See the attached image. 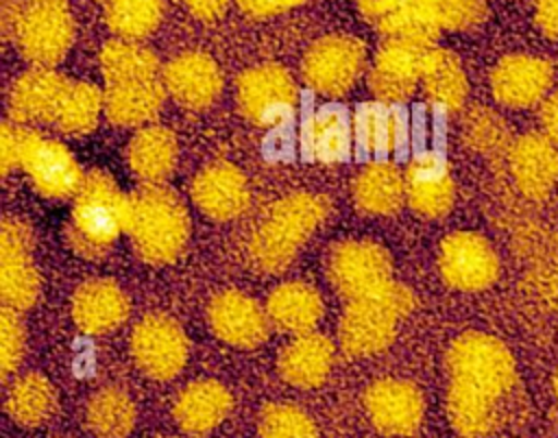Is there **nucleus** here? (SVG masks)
I'll return each instance as SVG.
<instances>
[{
	"label": "nucleus",
	"mask_w": 558,
	"mask_h": 438,
	"mask_svg": "<svg viewBox=\"0 0 558 438\" xmlns=\"http://www.w3.org/2000/svg\"><path fill=\"white\" fill-rule=\"evenodd\" d=\"M327 277L349 301L377 296L395 283L390 255L371 240L338 242L327 255Z\"/></svg>",
	"instance_id": "0eeeda50"
},
{
	"label": "nucleus",
	"mask_w": 558,
	"mask_h": 438,
	"mask_svg": "<svg viewBox=\"0 0 558 438\" xmlns=\"http://www.w3.org/2000/svg\"><path fill=\"white\" fill-rule=\"evenodd\" d=\"M166 87L159 78L107 85L105 89V115L116 126H144L163 107Z\"/></svg>",
	"instance_id": "cd10ccee"
},
{
	"label": "nucleus",
	"mask_w": 558,
	"mask_h": 438,
	"mask_svg": "<svg viewBox=\"0 0 558 438\" xmlns=\"http://www.w3.org/2000/svg\"><path fill=\"white\" fill-rule=\"evenodd\" d=\"M233 407V397L225 384L216 379H198L187 384L174 399L172 416L187 436H205L214 431Z\"/></svg>",
	"instance_id": "b1692460"
},
{
	"label": "nucleus",
	"mask_w": 558,
	"mask_h": 438,
	"mask_svg": "<svg viewBox=\"0 0 558 438\" xmlns=\"http://www.w3.org/2000/svg\"><path fill=\"white\" fill-rule=\"evenodd\" d=\"M486 15L484 0H438L440 31H466L477 26Z\"/></svg>",
	"instance_id": "a19ab883"
},
{
	"label": "nucleus",
	"mask_w": 558,
	"mask_h": 438,
	"mask_svg": "<svg viewBox=\"0 0 558 438\" xmlns=\"http://www.w3.org/2000/svg\"><path fill=\"white\" fill-rule=\"evenodd\" d=\"M333 344L318 331L294 336L279 355V375L296 388L310 390L325 384L333 366Z\"/></svg>",
	"instance_id": "393cba45"
},
{
	"label": "nucleus",
	"mask_w": 558,
	"mask_h": 438,
	"mask_svg": "<svg viewBox=\"0 0 558 438\" xmlns=\"http://www.w3.org/2000/svg\"><path fill=\"white\" fill-rule=\"evenodd\" d=\"M183 4L198 20L211 22V20H218L227 11L229 0H183Z\"/></svg>",
	"instance_id": "49530a36"
},
{
	"label": "nucleus",
	"mask_w": 558,
	"mask_h": 438,
	"mask_svg": "<svg viewBox=\"0 0 558 438\" xmlns=\"http://www.w3.org/2000/svg\"><path fill=\"white\" fill-rule=\"evenodd\" d=\"M353 198L364 214L390 216L405 198V177L392 161H373L355 177Z\"/></svg>",
	"instance_id": "2f4dec72"
},
{
	"label": "nucleus",
	"mask_w": 558,
	"mask_h": 438,
	"mask_svg": "<svg viewBox=\"0 0 558 438\" xmlns=\"http://www.w3.org/2000/svg\"><path fill=\"white\" fill-rule=\"evenodd\" d=\"M427 48L384 39L368 72V89L377 102L399 105L412 96L421 81V63Z\"/></svg>",
	"instance_id": "dca6fc26"
},
{
	"label": "nucleus",
	"mask_w": 558,
	"mask_h": 438,
	"mask_svg": "<svg viewBox=\"0 0 558 438\" xmlns=\"http://www.w3.org/2000/svg\"><path fill=\"white\" fill-rule=\"evenodd\" d=\"M551 78L549 61L532 54H508L493 68L490 89L504 107L527 109L545 98Z\"/></svg>",
	"instance_id": "f3484780"
},
{
	"label": "nucleus",
	"mask_w": 558,
	"mask_h": 438,
	"mask_svg": "<svg viewBox=\"0 0 558 438\" xmlns=\"http://www.w3.org/2000/svg\"><path fill=\"white\" fill-rule=\"evenodd\" d=\"M2 28L13 37L22 54L39 68H52L72 48L74 17L68 0L7 2Z\"/></svg>",
	"instance_id": "39448f33"
},
{
	"label": "nucleus",
	"mask_w": 558,
	"mask_h": 438,
	"mask_svg": "<svg viewBox=\"0 0 558 438\" xmlns=\"http://www.w3.org/2000/svg\"><path fill=\"white\" fill-rule=\"evenodd\" d=\"M190 344L183 327L166 316H144L131 333V355L135 366L150 379L166 381L177 377L187 362Z\"/></svg>",
	"instance_id": "f8f14e48"
},
{
	"label": "nucleus",
	"mask_w": 558,
	"mask_h": 438,
	"mask_svg": "<svg viewBox=\"0 0 558 438\" xmlns=\"http://www.w3.org/2000/svg\"><path fill=\"white\" fill-rule=\"evenodd\" d=\"M554 394H556V401H558V370L554 375Z\"/></svg>",
	"instance_id": "09e8293b"
},
{
	"label": "nucleus",
	"mask_w": 558,
	"mask_h": 438,
	"mask_svg": "<svg viewBox=\"0 0 558 438\" xmlns=\"http://www.w3.org/2000/svg\"><path fill=\"white\" fill-rule=\"evenodd\" d=\"M163 438H174V436H163Z\"/></svg>",
	"instance_id": "8fccbe9b"
},
{
	"label": "nucleus",
	"mask_w": 558,
	"mask_h": 438,
	"mask_svg": "<svg viewBox=\"0 0 558 438\" xmlns=\"http://www.w3.org/2000/svg\"><path fill=\"white\" fill-rule=\"evenodd\" d=\"M137 421L135 401L129 392L107 386L96 390L83 410V423L96 438H126Z\"/></svg>",
	"instance_id": "473e14b6"
},
{
	"label": "nucleus",
	"mask_w": 558,
	"mask_h": 438,
	"mask_svg": "<svg viewBox=\"0 0 558 438\" xmlns=\"http://www.w3.org/2000/svg\"><path fill=\"white\" fill-rule=\"evenodd\" d=\"M364 407L368 421L379 434L399 438L410 436L421 427L425 399L412 381L386 377L368 386Z\"/></svg>",
	"instance_id": "4468645a"
},
{
	"label": "nucleus",
	"mask_w": 558,
	"mask_h": 438,
	"mask_svg": "<svg viewBox=\"0 0 558 438\" xmlns=\"http://www.w3.org/2000/svg\"><path fill=\"white\" fill-rule=\"evenodd\" d=\"M129 309L126 292L111 279H89L72 296V318L92 336L118 329L129 318Z\"/></svg>",
	"instance_id": "5701e85b"
},
{
	"label": "nucleus",
	"mask_w": 558,
	"mask_h": 438,
	"mask_svg": "<svg viewBox=\"0 0 558 438\" xmlns=\"http://www.w3.org/2000/svg\"><path fill=\"white\" fill-rule=\"evenodd\" d=\"M296 83L277 63H262L244 70L238 78V105L244 118L257 126L286 122L296 107Z\"/></svg>",
	"instance_id": "9b49d317"
},
{
	"label": "nucleus",
	"mask_w": 558,
	"mask_h": 438,
	"mask_svg": "<svg viewBox=\"0 0 558 438\" xmlns=\"http://www.w3.org/2000/svg\"><path fill=\"white\" fill-rule=\"evenodd\" d=\"M68 78H63L52 68H31L9 89L7 109L9 118L15 124H35L50 122L57 113L59 100L68 87Z\"/></svg>",
	"instance_id": "aec40b11"
},
{
	"label": "nucleus",
	"mask_w": 558,
	"mask_h": 438,
	"mask_svg": "<svg viewBox=\"0 0 558 438\" xmlns=\"http://www.w3.org/2000/svg\"><path fill=\"white\" fill-rule=\"evenodd\" d=\"M366 61L364 44L353 35H325L303 57L301 74L316 94L344 96L360 78Z\"/></svg>",
	"instance_id": "6e6552de"
},
{
	"label": "nucleus",
	"mask_w": 558,
	"mask_h": 438,
	"mask_svg": "<svg viewBox=\"0 0 558 438\" xmlns=\"http://www.w3.org/2000/svg\"><path fill=\"white\" fill-rule=\"evenodd\" d=\"M405 198L410 207L425 218L445 216L456 196L453 177L447 161L438 153L416 155L405 172Z\"/></svg>",
	"instance_id": "412c9836"
},
{
	"label": "nucleus",
	"mask_w": 558,
	"mask_h": 438,
	"mask_svg": "<svg viewBox=\"0 0 558 438\" xmlns=\"http://www.w3.org/2000/svg\"><path fill=\"white\" fill-rule=\"evenodd\" d=\"M412 307V290L397 281L377 296L349 301L338 325V338L342 349L353 357L381 353L390 346L399 320L408 316Z\"/></svg>",
	"instance_id": "423d86ee"
},
{
	"label": "nucleus",
	"mask_w": 558,
	"mask_h": 438,
	"mask_svg": "<svg viewBox=\"0 0 558 438\" xmlns=\"http://www.w3.org/2000/svg\"><path fill=\"white\" fill-rule=\"evenodd\" d=\"M166 92L185 109H205L222 92V74L216 61L203 52H183L161 72Z\"/></svg>",
	"instance_id": "6ab92c4d"
},
{
	"label": "nucleus",
	"mask_w": 558,
	"mask_h": 438,
	"mask_svg": "<svg viewBox=\"0 0 558 438\" xmlns=\"http://www.w3.org/2000/svg\"><path fill=\"white\" fill-rule=\"evenodd\" d=\"M207 320L222 342L238 349L259 346L270 331L268 312L253 296L238 290L216 294L209 303Z\"/></svg>",
	"instance_id": "2eb2a0df"
},
{
	"label": "nucleus",
	"mask_w": 558,
	"mask_h": 438,
	"mask_svg": "<svg viewBox=\"0 0 558 438\" xmlns=\"http://www.w3.org/2000/svg\"><path fill=\"white\" fill-rule=\"evenodd\" d=\"M20 166L26 170L39 194L57 200L76 196L85 179L76 157L65 144L24 126Z\"/></svg>",
	"instance_id": "1a4fd4ad"
},
{
	"label": "nucleus",
	"mask_w": 558,
	"mask_h": 438,
	"mask_svg": "<svg viewBox=\"0 0 558 438\" xmlns=\"http://www.w3.org/2000/svg\"><path fill=\"white\" fill-rule=\"evenodd\" d=\"M353 137L366 153H392L408 142V118L395 105L364 102L353 113Z\"/></svg>",
	"instance_id": "c85d7f7f"
},
{
	"label": "nucleus",
	"mask_w": 558,
	"mask_h": 438,
	"mask_svg": "<svg viewBox=\"0 0 558 438\" xmlns=\"http://www.w3.org/2000/svg\"><path fill=\"white\" fill-rule=\"evenodd\" d=\"M462 137L469 148L482 155H499L512 144L506 122L486 107H473L464 115Z\"/></svg>",
	"instance_id": "4c0bfd02"
},
{
	"label": "nucleus",
	"mask_w": 558,
	"mask_h": 438,
	"mask_svg": "<svg viewBox=\"0 0 558 438\" xmlns=\"http://www.w3.org/2000/svg\"><path fill=\"white\" fill-rule=\"evenodd\" d=\"M129 216L131 196L122 194L111 174L105 170L87 172L65 229L70 248L87 259L105 257L120 233L129 229Z\"/></svg>",
	"instance_id": "f03ea898"
},
{
	"label": "nucleus",
	"mask_w": 558,
	"mask_h": 438,
	"mask_svg": "<svg viewBox=\"0 0 558 438\" xmlns=\"http://www.w3.org/2000/svg\"><path fill=\"white\" fill-rule=\"evenodd\" d=\"M438 268L451 288L475 292L497 279L499 259L490 242L480 233L456 231L440 244Z\"/></svg>",
	"instance_id": "ddd939ff"
},
{
	"label": "nucleus",
	"mask_w": 558,
	"mask_h": 438,
	"mask_svg": "<svg viewBox=\"0 0 558 438\" xmlns=\"http://www.w3.org/2000/svg\"><path fill=\"white\" fill-rule=\"evenodd\" d=\"M517 187L530 198H543L558 181V148L545 133H525L508 148Z\"/></svg>",
	"instance_id": "4be33fe9"
},
{
	"label": "nucleus",
	"mask_w": 558,
	"mask_h": 438,
	"mask_svg": "<svg viewBox=\"0 0 558 438\" xmlns=\"http://www.w3.org/2000/svg\"><path fill=\"white\" fill-rule=\"evenodd\" d=\"M20 148H22V126L15 122H4L0 133V166L7 177L15 166H20Z\"/></svg>",
	"instance_id": "79ce46f5"
},
{
	"label": "nucleus",
	"mask_w": 558,
	"mask_h": 438,
	"mask_svg": "<svg viewBox=\"0 0 558 438\" xmlns=\"http://www.w3.org/2000/svg\"><path fill=\"white\" fill-rule=\"evenodd\" d=\"M105 111V92L87 81H70L52 124L68 135H85L89 133Z\"/></svg>",
	"instance_id": "c9c22d12"
},
{
	"label": "nucleus",
	"mask_w": 558,
	"mask_h": 438,
	"mask_svg": "<svg viewBox=\"0 0 558 438\" xmlns=\"http://www.w3.org/2000/svg\"><path fill=\"white\" fill-rule=\"evenodd\" d=\"M163 17V0H109L105 22L118 39L140 41L148 37Z\"/></svg>",
	"instance_id": "e433bc0d"
},
{
	"label": "nucleus",
	"mask_w": 558,
	"mask_h": 438,
	"mask_svg": "<svg viewBox=\"0 0 558 438\" xmlns=\"http://www.w3.org/2000/svg\"><path fill=\"white\" fill-rule=\"evenodd\" d=\"M24 325L20 320V312L4 307L0 309V370L2 379H7L22 362L24 355Z\"/></svg>",
	"instance_id": "ea45409f"
},
{
	"label": "nucleus",
	"mask_w": 558,
	"mask_h": 438,
	"mask_svg": "<svg viewBox=\"0 0 558 438\" xmlns=\"http://www.w3.org/2000/svg\"><path fill=\"white\" fill-rule=\"evenodd\" d=\"M179 144L170 129L161 124L142 126L129 142L126 159L131 172L144 183H161L177 166Z\"/></svg>",
	"instance_id": "c756f323"
},
{
	"label": "nucleus",
	"mask_w": 558,
	"mask_h": 438,
	"mask_svg": "<svg viewBox=\"0 0 558 438\" xmlns=\"http://www.w3.org/2000/svg\"><path fill=\"white\" fill-rule=\"evenodd\" d=\"M259 438H318L314 418L294 403H270L257 423Z\"/></svg>",
	"instance_id": "58836bf2"
},
{
	"label": "nucleus",
	"mask_w": 558,
	"mask_h": 438,
	"mask_svg": "<svg viewBox=\"0 0 558 438\" xmlns=\"http://www.w3.org/2000/svg\"><path fill=\"white\" fill-rule=\"evenodd\" d=\"M253 17H270L299 7L303 0H235Z\"/></svg>",
	"instance_id": "37998d69"
},
{
	"label": "nucleus",
	"mask_w": 558,
	"mask_h": 438,
	"mask_svg": "<svg viewBox=\"0 0 558 438\" xmlns=\"http://www.w3.org/2000/svg\"><path fill=\"white\" fill-rule=\"evenodd\" d=\"M100 72L107 85L150 81L159 74V61L150 48L131 39H111L100 50Z\"/></svg>",
	"instance_id": "f704fd0d"
},
{
	"label": "nucleus",
	"mask_w": 558,
	"mask_h": 438,
	"mask_svg": "<svg viewBox=\"0 0 558 438\" xmlns=\"http://www.w3.org/2000/svg\"><path fill=\"white\" fill-rule=\"evenodd\" d=\"M327 211V200L310 192L288 194L277 200L248 240L251 264L270 275L286 270L323 224Z\"/></svg>",
	"instance_id": "7ed1b4c3"
},
{
	"label": "nucleus",
	"mask_w": 558,
	"mask_h": 438,
	"mask_svg": "<svg viewBox=\"0 0 558 438\" xmlns=\"http://www.w3.org/2000/svg\"><path fill=\"white\" fill-rule=\"evenodd\" d=\"M33 231L17 218H4L0 227V296L15 312L35 305L41 279L33 261Z\"/></svg>",
	"instance_id": "9d476101"
},
{
	"label": "nucleus",
	"mask_w": 558,
	"mask_h": 438,
	"mask_svg": "<svg viewBox=\"0 0 558 438\" xmlns=\"http://www.w3.org/2000/svg\"><path fill=\"white\" fill-rule=\"evenodd\" d=\"M364 17H368L373 24L384 20L386 15L401 9L408 0H353Z\"/></svg>",
	"instance_id": "a18cd8bd"
},
{
	"label": "nucleus",
	"mask_w": 558,
	"mask_h": 438,
	"mask_svg": "<svg viewBox=\"0 0 558 438\" xmlns=\"http://www.w3.org/2000/svg\"><path fill=\"white\" fill-rule=\"evenodd\" d=\"M421 85L427 100L440 111H458L469 92L460 59L451 50L438 46L427 48L423 54Z\"/></svg>",
	"instance_id": "bb28decb"
},
{
	"label": "nucleus",
	"mask_w": 558,
	"mask_h": 438,
	"mask_svg": "<svg viewBox=\"0 0 558 438\" xmlns=\"http://www.w3.org/2000/svg\"><path fill=\"white\" fill-rule=\"evenodd\" d=\"M447 416L462 438H484L499 427L501 401L514 388V357L495 336L466 331L447 351Z\"/></svg>",
	"instance_id": "f257e3e1"
},
{
	"label": "nucleus",
	"mask_w": 558,
	"mask_h": 438,
	"mask_svg": "<svg viewBox=\"0 0 558 438\" xmlns=\"http://www.w3.org/2000/svg\"><path fill=\"white\" fill-rule=\"evenodd\" d=\"M4 410L17 425L39 427L57 410L54 386L41 373H26L17 377L7 390Z\"/></svg>",
	"instance_id": "72a5a7b5"
},
{
	"label": "nucleus",
	"mask_w": 558,
	"mask_h": 438,
	"mask_svg": "<svg viewBox=\"0 0 558 438\" xmlns=\"http://www.w3.org/2000/svg\"><path fill=\"white\" fill-rule=\"evenodd\" d=\"M534 17L547 37L558 39V0H536Z\"/></svg>",
	"instance_id": "c03bdc74"
},
{
	"label": "nucleus",
	"mask_w": 558,
	"mask_h": 438,
	"mask_svg": "<svg viewBox=\"0 0 558 438\" xmlns=\"http://www.w3.org/2000/svg\"><path fill=\"white\" fill-rule=\"evenodd\" d=\"M135 253L148 264H168L190 235L187 207L177 192L161 183H144L131 194L126 229Z\"/></svg>",
	"instance_id": "20e7f679"
},
{
	"label": "nucleus",
	"mask_w": 558,
	"mask_h": 438,
	"mask_svg": "<svg viewBox=\"0 0 558 438\" xmlns=\"http://www.w3.org/2000/svg\"><path fill=\"white\" fill-rule=\"evenodd\" d=\"M102 2H109V0H102Z\"/></svg>",
	"instance_id": "3c124183"
},
{
	"label": "nucleus",
	"mask_w": 558,
	"mask_h": 438,
	"mask_svg": "<svg viewBox=\"0 0 558 438\" xmlns=\"http://www.w3.org/2000/svg\"><path fill=\"white\" fill-rule=\"evenodd\" d=\"M192 200L211 220H233L248 209L251 190L244 172L218 161L203 168L192 181Z\"/></svg>",
	"instance_id": "a211bd4d"
},
{
	"label": "nucleus",
	"mask_w": 558,
	"mask_h": 438,
	"mask_svg": "<svg viewBox=\"0 0 558 438\" xmlns=\"http://www.w3.org/2000/svg\"><path fill=\"white\" fill-rule=\"evenodd\" d=\"M541 126L545 135L554 144H558V92L547 96L545 102L541 105Z\"/></svg>",
	"instance_id": "de8ad7c7"
},
{
	"label": "nucleus",
	"mask_w": 558,
	"mask_h": 438,
	"mask_svg": "<svg viewBox=\"0 0 558 438\" xmlns=\"http://www.w3.org/2000/svg\"><path fill=\"white\" fill-rule=\"evenodd\" d=\"M353 142V124L338 107H323L307 115L301 131V144L307 157L323 163L347 159Z\"/></svg>",
	"instance_id": "7c9ffc66"
},
{
	"label": "nucleus",
	"mask_w": 558,
	"mask_h": 438,
	"mask_svg": "<svg viewBox=\"0 0 558 438\" xmlns=\"http://www.w3.org/2000/svg\"><path fill=\"white\" fill-rule=\"evenodd\" d=\"M266 312L272 325L299 336V333L314 331V327L323 318L325 305H323L320 292L310 283L286 281V283H279L268 294Z\"/></svg>",
	"instance_id": "a878e982"
}]
</instances>
